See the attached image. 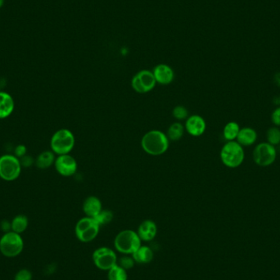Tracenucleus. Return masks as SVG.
I'll list each match as a JSON object with an SVG mask.
<instances>
[{"instance_id":"cd10ccee","label":"nucleus","mask_w":280,"mask_h":280,"mask_svg":"<svg viewBox=\"0 0 280 280\" xmlns=\"http://www.w3.org/2000/svg\"><path fill=\"white\" fill-rule=\"evenodd\" d=\"M32 278L33 276L31 271L27 269L20 270L14 276V280H32Z\"/></svg>"},{"instance_id":"f257e3e1","label":"nucleus","mask_w":280,"mask_h":280,"mask_svg":"<svg viewBox=\"0 0 280 280\" xmlns=\"http://www.w3.org/2000/svg\"><path fill=\"white\" fill-rule=\"evenodd\" d=\"M144 151L152 156H160L169 148V139L160 130H151L144 134L141 140Z\"/></svg>"},{"instance_id":"f03ea898","label":"nucleus","mask_w":280,"mask_h":280,"mask_svg":"<svg viewBox=\"0 0 280 280\" xmlns=\"http://www.w3.org/2000/svg\"><path fill=\"white\" fill-rule=\"evenodd\" d=\"M245 158L244 148L237 141H228L222 147L220 160L229 168H237L241 166Z\"/></svg>"},{"instance_id":"7c9ffc66","label":"nucleus","mask_w":280,"mask_h":280,"mask_svg":"<svg viewBox=\"0 0 280 280\" xmlns=\"http://www.w3.org/2000/svg\"><path fill=\"white\" fill-rule=\"evenodd\" d=\"M20 161H21V164H22V166H26V167H30L31 165L33 163V159L29 156H23L22 158H20Z\"/></svg>"},{"instance_id":"4be33fe9","label":"nucleus","mask_w":280,"mask_h":280,"mask_svg":"<svg viewBox=\"0 0 280 280\" xmlns=\"http://www.w3.org/2000/svg\"><path fill=\"white\" fill-rule=\"evenodd\" d=\"M185 132V127L180 122H175L169 127L166 136L170 140L178 141L182 138Z\"/></svg>"},{"instance_id":"412c9836","label":"nucleus","mask_w":280,"mask_h":280,"mask_svg":"<svg viewBox=\"0 0 280 280\" xmlns=\"http://www.w3.org/2000/svg\"><path fill=\"white\" fill-rule=\"evenodd\" d=\"M240 129L241 128L237 122H228L223 129V136L224 139H226L227 141H235Z\"/></svg>"},{"instance_id":"bb28decb","label":"nucleus","mask_w":280,"mask_h":280,"mask_svg":"<svg viewBox=\"0 0 280 280\" xmlns=\"http://www.w3.org/2000/svg\"><path fill=\"white\" fill-rule=\"evenodd\" d=\"M172 116H173L176 120L182 121L187 118L188 116V111L187 108L184 106H177L174 108L172 111Z\"/></svg>"},{"instance_id":"c85d7f7f","label":"nucleus","mask_w":280,"mask_h":280,"mask_svg":"<svg viewBox=\"0 0 280 280\" xmlns=\"http://www.w3.org/2000/svg\"><path fill=\"white\" fill-rule=\"evenodd\" d=\"M271 122L276 126H280V106L276 107L271 114Z\"/></svg>"},{"instance_id":"0eeeda50","label":"nucleus","mask_w":280,"mask_h":280,"mask_svg":"<svg viewBox=\"0 0 280 280\" xmlns=\"http://www.w3.org/2000/svg\"><path fill=\"white\" fill-rule=\"evenodd\" d=\"M100 226L95 221L93 218L91 217H84L80 219L76 228L75 232L77 239L82 243H90L97 236L99 232Z\"/></svg>"},{"instance_id":"393cba45","label":"nucleus","mask_w":280,"mask_h":280,"mask_svg":"<svg viewBox=\"0 0 280 280\" xmlns=\"http://www.w3.org/2000/svg\"><path fill=\"white\" fill-rule=\"evenodd\" d=\"M266 139L268 144L276 146L280 144V129L279 127H271L266 133Z\"/></svg>"},{"instance_id":"2f4dec72","label":"nucleus","mask_w":280,"mask_h":280,"mask_svg":"<svg viewBox=\"0 0 280 280\" xmlns=\"http://www.w3.org/2000/svg\"><path fill=\"white\" fill-rule=\"evenodd\" d=\"M1 229L4 233L7 232L12 231V226H11V222L8 220H3L1 223Z\"/></svg>"},{"instance_id":"aec40b11","label":"nucleus","mask_w":280,"mask_h":280,"mask_svg":"<svg viewBox=\"0 0 280 280\" xmlns=\"http://www.w3.org/2000/svg\"><path fill=\"white\" fill-rule=\"evenodd\" d=\"M29 225V220L25 215H17L11 221L12 231L17 234H22L27 230Z\"/></svg>"},{"instance_id":"5701e85b","label":"nucleus","mask_w":280,"mask_h":280,"mask_svg":"<svg viewBox=\"0 0 280 280\" xmlns=\"http://www.w3.org/2000/svg\"><path fill=\"white\" fill-rule=\"evenodd\" d=\"M108 280H127V271L118 265L113 266L108 271Z\"/></svg>"},{"instance_id":"f3484780","label":"nucleus","mask_w":280,"mask_h":280,"mask_svg":"<svg viewBox=\"0 0 280 280\" xmlns=\"http://www.w3.org/2000/svg\"><path fill=\"white\" fill-rule=\"evenodd\" d=\"M102 202L94 196L87 197L83 203V211L86 217L94 218L102 211Z\"/></svg>"},{"instance_id":"a211bd4d","label":"nucleus","mask_w":280,"mask_h":280,"mask_svg":"<svg viewBox=\"0 0 280 280\" xmlns=\"http://www.w3.org/2000/svg\"><path fill=\"white\" fill-rule=\"evenodd\" d=\"M132 257L137 263L149 264L154 259V251L149 247L141 245L140 248L132 254Z\"/></svg>"},{"instance_id":"6e6552de","label":"nucleus","mask_w":280,"mask_h":280,"mask_svg":"<svg viewBox=\"0 0 280 280\" xmlns=\"http://www.w3.org/2000/svg\"><path fill=\"white\" fill-rule=\"evenodd\" d=\"M253 161L257 166L268 167L276 161L277 152L273 145L266 143H261L256 145L252 154Z\"/></svg>"},{"instance_id":"f8f14e48","label":"nucleus","mask_w":280,"mask_h":280,"mask_svg":"<svg viewBox=\"0 0 280 280\" xmlns=\"http://www.w3.org/2000/svg\"><path fill=\"white\" fill-rule=\"evenodd\" d=\"M207 128L205 120L198 115H192L187 118L186 123V131L192 136H201Z\"/></svg>"},{"instance_id":"20e7f679","label":"nucleus","mask_w":280,"mask_h":280,"mask_svg":"<svg viewBox=\"0 0 280 280\" xmlns=\"http://www.w3.org/2000/svg\"><path fill=\"white\" fill-rule=\"evenodd\" d=\"M24 249L22 235L13 231L4 233L0 239V252L8 258L19 256Z\"/></svg>"},{"instance_id":"4468645a","label":"nucleus","mask_w":280,"mask_h":280,"mask_svg":"<svg viewBox=\"0 0 280 280\" xmlns=\"http://www.w3.org/2000/svg\"><path fill=\"white\" fill-rule=\"evenodd\" d=\"M15 102L10 93L0 91V120L6 119L14 112Z\"/></svg>"},{"instance_id":"dca6fc26","label":"nucleus","mask_w":280,"mask_h":280,"mask_svg":"<svg viewBox=\"0 0 280 280\" xmlns=\"http://www.w3.org/2000/svg\"><path fill=\"white\" fill-rule=\"evenodd\" d=\"M256 139L257 133L255 129L251 127H244L239 130L236 140L242 147H249L255 144Z\"/></svg>"},{"instance_id":"2eb2a0df","label":"nucleus","mask_w":280,"mask_h":280,"mask_svg":"<svg viewBox=\"0 0 280 280\" xmlns=\"http://www.w3.org/2000/svg\"><path fill=\"white\" fill-rule=\"evenodd\" d=\"M157 227L155 222L147 219L142 222L137 234L142 241H152L156 237Z\"/></svg>"},{"instance_id":"c756f323","label":"nucleus","mask_w":280,"mask_h":280,"mask_svg":"<svg viewBox=\"0 0 280 280\" xmlns=\"http://www.w3.org/2000/svg\"><path fill=\"white\" fill-rule=\"evenodd\" d=\"M15 156L18 157V158H22L23 156L27 155V148L24 145H18L16 147L14 150Z\"/></svg>"},{"instance_id":"473e14b6","label":"nucleus","mask_w":280,"mask_h":280,"mask_svg":"<svg viewBox=\"0 0 280 280\" xmlns=\"http://www.w3.org/2000/svg\"><path fill=\"white\" fill-rule=\"evenodd\" d=\"M275 82H276V85L280 87V72L276 74L275 76Z\"/></svg>"},{"instance_id":"39448f33","label":"nucleus","mask_w":280,"mask_h":280,"mask_svg":"<svg viewBox=\"0 0 280 280\" xmlns=\"http://www.w3.org/2000/svg\"><path fill=\"white\" fill-rule=\"evenodd\" d=\"M20 159L12 154H4L0 156V178L2 181L12 182L19 178L22 172Z\"/></svg>"},{"instance_id":"423d86ee","label":"nucleus","mask_w":280,"mask_h":280,"mask_svg":"<svg viewBox=\"0 0 280 280\" xmlns=\"http://www.w3.org/2000/svg\"><path fill=\"white\" fill-rule=\"evenodd\" d=\"M141 239L137 232L126 229L120 232L115 239V248L117 251L123 254H133L141 247Z\"/></svg>"},{"instance_id":"6ab92c4d","label":"nucleus","mask_w":280,"mask_h":280,"mask_svg":"<svg viewBox=\"0 0 280 280\" xmlns=\"http://www.w3.org/2000/svg\"><path fill=\"white\" fill-rule=\"evenodd\" d=\"M55 154L53 151H44L37 156L34 164L39 169L45 170L51 167L55 162Z\"/></svg>"},{"instance_id":"9d476101","label":"nucleus","mask_w":280,"mask_h":280,"mask_svg":"<svg viewBox=\"0 0 280 280\" xmlns=\"http://www.w3.org/2000/svg\"><path fill=\"white\" fill-rule=\"evenodd\" d=\"M156 81L152 71L143 70L133 77L131 81L132 88L137 93H146L154 90Z\"/></svg>"},{"instance_id":"ddd939ff","label":"nucleus","mask_w":280,"mask_h":280,"mask_svg":"<svg viewBox=\"0 0 280 280\" xmlns=\"http://www.w3.org/2000/svg\"><path fill=\"white\" fill-rule=\"evenodd\" d=\"M156 83L163 86L171 84L174 80V71L170 66L165 64H160L154 68L153 72Z\"/></svg>"},{"instance_id":"b1692460","label":"nucleus","mask_w":280,"mask_h":280,"mask_svg":"<svg viewBox=\"0 0 280 280\" xmlns=\"http://www.w3.org/2000/svg\"><path fill=\"white\" fill-rule=\"evenodd\" d=\"M99 226L109 224L113 219V213L109 210H102L96 217L93 218Z\"/></svg>"},{"instance_id":"1a4fd4ad","label":"nucleus","mask_w":280,"mask_h":280,"mask_svg":"<svg viewBox=\"0 0 280 280\" xmlns=\"http://www.w3.org/2000/svg\"><path fill=\"white\" fill-rule=\"evenodd\" d=\"M93 261L95 266L99 270L108 271L117 265V257L113 250L102 247L93 251Z\"/></svg>"},{"instance_id":"72a5a7b5","label":"nucleus","mask_w":280,"mask_h":280,"mask_svg":"<svg viewBox=\"0 0 280 280\" xmlns=\"http://www.w3.org/2000/svg\"><path fill=\"white\" fill-rule=\"evenodd\" d=\"M4 1L5 0H0V9L2 8V6L4 4Z\"/></svg>"},{"instance_id":"7ed1b4c3","label":"nucleus","mask_w":280,"mask_h":280,"mask_svg":"<svg viewBox=\"0 0 280 280\" xmlns=\"http://www.w3.org/2000/svg\"><path fill=\"white\" fill-rule=\"evenodd\" d=\"M75 143V136L71 130L67 129H59L53 134L50 140L51 151L58 156L69 154L74 149Z\"/></svg>"},{"instance_id":"9b49d317","label":"nucleus","mask_w":280,"mask_h":280,"mask_svg":"<svg viewBox=\"0 0 280 280\" xmlns=\"http://www.w3.org/2000/svg\"><path fill=\"white\" fill-rule=\"evenodd\" d=\"M54 166L57 172L65 177L73 176L77 171V162L76 159L70 154L58 156L55 159Z\"/></svg>"},{"instance_id":"a878e982","label":"nucleus","mask_w":280,"mask_h":280,"mask_svg":"<svg viewBox=\"0 0 280 280\" xmlns=\"http://www.w3.org/2000/svg\"><path fill=\"white\" fill-rule=\"evenodd\" d=\"M134 258L128 256H122L119 260H117V265L126 271L134 267Z\"/></svg>"}]
</instances>
